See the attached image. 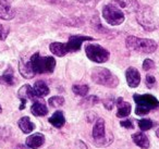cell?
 Returning a JSON list of instances; mask_svg holds the SVG:
<instances>
[{
  "label": "cell",
  "mask_w": 159,
  "mask_h": 149,
  "mask_svg": "<svg viewBox=\"0 0 159 149\" xmlns=\"http://www.w3.org/2000/svg\"><path fill=\"white\" fill-rule=\"evenodd\" d=\"M125 46L128 49L141 53H152L157 50V43L148 38H139L135 36H128L125 39Z\"/></svg>",
  "instance_id": "6da1fadb"
},
{
  "label": "cell",
  "mask_w": 159,
  "mask_h": 149,
  "mask_svg": "<svg viewBox=\"0 0 159 149\" xmlns=\"http://www.w3.org/2000/svg\"><path fill=\"white\" fill-rule=\"evenodd\" d=\"M133 99L136 103V108H135V114L136 115H145V114L149 113L152 110L159 108L158 99L152 95L135 94L133 96Z\"/></svg>",
  "instance_id": "7a4b0ae2"
},
{
  "label": "cell",
  "mask_w": 159,
  "mask_h": 149,
  "mask_svg": "<svg viewBox=\"0 0 159 149\" xmlns=\"http://www.w3.org/2000/svg\"><path fill=\"white\" fill-rule=\"evenodd\" d=\"M92 79L98 85L115 88L119 85V79L106 68H95L92 71Z\"/></svg>",
  "instance_id": "3957f363"
},
{
  "label": "cell",
  "mask_w": 159,
  "mask_h": 149,
  "mask_svg": "<svg viewBox=\"0 0 159 149\" xmlns=\"http://www.w3.org/2000/svg\"><path fill=\"white\" fill-rule=\"evenodd\" d=\"M30 62L35 74L52 73L56 68V60L53 57H40L38 52L32 56Z\"/></svg>",
  "instance_id": "277c9868"
},
{
  "label": "cell",
  "mask_w": 159,
  "mask_h": 149,
  "mask_svg": "<svg viewBox=\"0 0 159 149\" xmlns=\"http://www.w3.org/2000/svg\"><path fill=\"white\" fill-rule=\"evenodd\" d=\"M136 21L145 31L152 32L157 29L154 12L150 7H141L136 11Z\"/></svg>",
  "instance_id": "5b68a950"
},
{
  "label": "cell",
  "mask_w": 159,
  "mask_h": 149,
  "mask_svg": "<svg viewBox=\"0 0 159 149\" xmlns=\"http://www.w3.org/2000/svg\"><path fill=\"white\" fill-rule=\"evenodd\" d=\"M102 16H104L105 20L108 24L110 25H120L124 22L125 20V16H124V13L120 8L116 7V6L111 5H106L102 9Z\"/></svg>",
  "instance_id": "8992f818"
},
{
  "label": "cell",
  "mask_w": 159,
  "mask_h": 149,
  "mask_svg": "<svg viewBox=\"0 0 159 149\" xmlns=\"http://www.w3.org/2000/svg\"><path fill=\"white\" fill-rule=\"evenodd\" d=\"M85 52L86 56L89 57V60L96 63H104V62L108 61L110 53L107 49L102 47L100 45L96 44H89L85 47Z\"/></svg>",
  "instance_id": "52a82bcc"
},
{
  "label": "cell",
  "mask_w": 159,
  "mask_h": 149,
  "mask_svg": "<svg viewBox=\"0 0 159 149\" xmlns=\"http://www.w3.org/2000/svg\"><path fill=\"white\" fill-rule=\"evenodd\" d=\"M93 138L96 145L102 146L106 144V132H105V120L102 118L97 119L93 129Z\"/></svg>",
  "instance_id": "ba28073f"
},
{
  "label": "cell",
  "mask_w": 159,
  "mask_h": 149,
  "mask_svg": "<svg viewBox=\"0 0 159 149\" xmlns=\"http://www.w3.org/2000/svg\"><path fill=\"white\" fill-rule=\"evenodd\" d=\"M94 38L91 36H82V35H73L69 38L68 43H66V51L69 52H75L81 49V46L84 42L87 40H93Z\"/></svg>",
  "instance_id": "9c48e42d"
},
{
  "label": "cell",
  "mask_w": 159,
  "mask_h": 149,
  "mask_svg": "<svg viewBox=\"0 0 159 149\" xmlns=\"http://www.w3.org/2000/svg\"><path fill=\"white\" fill-rule=\"evenodd\" d=\"M18 96H19V98H20L21 102H22V105H21V107H20V110L24 109L27 100H33V101L37 100V96H36V94L34 93V89L30 85H23L22 87L19 89Z\"/></svg>",
  "instance_id": "30bf717a"
},
{
  "label": "cell",
  "mask_w": 159,
  "mask_h": 149,
  "mask_svg": "<svg viewBox=\"0 0 159 149\" xmlns=\"http://www.w3.org/2000/svg\"><path fill=\"white\" fill-rule=\"evenodd\" d=\"M125 77H126V82H128V85L132 88L137 87L139 85V83H141V74L137 71V69L132 68V66L126 69Z\"/></svg>",
  "instance_id": "8fae6325"
},
{
  "label": "cell",
  "mask_w": 159,
  "mask_h": 149,
  "mask_svg": "<svg viewBox=\"0 0 159 149\" xmlns=\"http://www.w3.org/2000/svg\"><path fill=\"white\" fill-rule=\"evenodd\" d=\"M16 16V11L7 0H0V19L10 21Z\"/></svg>",
  "instance_id": "7c38bea8"
},
{
  "label": "cell",
  "mask_w": 159,
  "mask_h": 149,
  "mask_svg": "<svg viewBox=\"0 0 159 149\" xmlns=\"http://www.w3.org/2000/svg\"><path fill=\"white\" fill-rule=\"evenodd\" d=\"M45 142V136L42 133H35L30 135L29 137L25 139V144L27 147L31 149H37L43 146Z\"/></svg>",
  "instance_id": "4fadbf2b"
},
{
  "label": "cell",
  "mask_w": 159,
  "mask_h": 149,
  "mask_svg": "<svg viewBox=\"0 0 159 149\" xmlns=\"http://www.w3.org/2000/svg\"><path fill=\"white\" fill-rule=\"evenodd\" d=\"M19 71H20L21 75L24 79H33L34 75H35L33 69H32L30 59L26 60L24 58L20 59V61H19Z\"/></svg>",
  "instance_id": "5bb4252c"
},
{
  "label": "cell",
  "mask_w": 159,
  "mask_h": 149,
  "mask_svg": "<svg viewBox=\"0 0 159 149\" xmlns=\"http://www.w3.org/2000/svg\"><path fill=\"white\" fill-rule=\"evenodd\" d=\"M116 105H117L118 111H117V116L118 118H126L128 115H130L131 113V103L124 101L122 98H118L116 100Z\"/></svg>",
  "instance_id": "9a60e30c"
},
{
  "label": "cell",
  "mask_w": 159,
  "mask_h": 149,
  "mask_svg": "<svg viewBox=\"0 0 159 149\" xmlns=\"http://www.w3.org/2000/svg\"><path fill=\"white\" fill-rule=\"evenodd\" d=\"M132 139L134 144L141 149H148L149 148V139L148 137L142 132H137V133L133 134Z\"/></svg>",
  "instance_id": "2e32d148"
},
{
  "label": "cell",
  "mask_w": 159,
  "mask_h": 149,
  "mask_svg": "<svg viewBox=\"0 0 159 149\" xmlns=\"http://www.w3.org/2000/svg\"><path fill=\"white\" fill-rule=\"evenodd\" d=\"M120 8L128 12H136L141 8L136 0H115Z\"/></svg>",
  "instance_id": "e0dca14e"
},
{
  "label": "cell",
  "mask_w": 159,
  "mask_h": 149,
  "mask_svg": "<svg viewBox=\"0 0 159 149\" xmlns=\"http://www.w3.org/2000/svg\"><path fill=\"white\" fill-rule=\"evenodd\" d=\"M16 79L14 77V72H13V69L11 66L7 69L5 71L1 76H0V84H2V85H7V86H13L16 84Z\"/></svg>",
  "instance_id": "ac0fdd59"
},
{
  "label": "cell",
  "mask_w": 159,
  "mask_h": 149,
  "mask_svg": "<svg viewBox=\"0 0 159 149\" xmlns=\"http://www.w3.org/2000/svg\"><path fill=\"white\" fill-rule=\"evenodd\" d=\"M31 112L33 115L35 116H44L48 113V109H47L46 105L42 101H34V103L31 107Z\"/></svg>",
  "instance_id": "d6986e66"
},
{
  "label": "cell",
  "mask_w": 159,
  "mask_h": 149,
  "mask_svg": "<svg viewBox=\"0 0 159 149\" xmlns=\"http://www.w3.org/2000/svg\"><path fill=\"white\" fill-rule=\"evenodd\" d=\"M18 124H19V127L21 129V131L24 134H30L35 129V124L32 122L29 116H23V118H21L20 120H19Z\"/></svg>",
  "instance_id": "ffe728a7"
},
{
  "label": "cell",
  "mask_w": 159,
  "mask_h": 149,
  "mask_svg": "<svg viewBox=\"0 0 159 149\" xmlns=\"http://www.w3.org/2000/svg\"><path fill=\"white\" fill-rule=\"evenodd\" d=\"M49 123H50L52 126L60 129L66 123V118H64V114L62 113V111H56L49 118Z\"/></svg>",
  "instance_id": "44dd1931"
},
{
  "label": "cell",
  "mask_w": 159,
  "mask_h": 149,
  "mask_svg": "<svg viewBox=\"0 0 159 149\" xmlns=\"http://www.w3.org/2000/svg\"><path fill=\"white\" fill-rule=\"evenodd\" d=\"M34 93L36 94L37 97H45L50 93L49 90V87L44 81H37L35 84H34Z\"/></svg>",
  "instance_id": "7402d4cb"
},
{
  "label": "cell",
  "mask_w": 159,
  "mask_h": 149,
  "mask_svg": "<svg viewBox=\"0 0 159 149\" xmlns=\"http://www.w3.org/2000/svg\"><path fill=\"white\" fill-rule=\"evenodd\" d=\"M50 51L57 57H63L68 53L66 48V44H62V43H51L50 46H49Z\"/></svg>",
  "instance_id": "603a6c76"
},
{
  "label": "cell",
  "mask_w": 159,
  "mask_h": 149,
  "mask_svg": "<svg viewBox=\"0 0 159 149\" xmlns=\"http://www.w3.org/2000/svg\"><path fill=\"white\" fill-rule=\"evenodd\" d=\"M98 102H99V98H98V97L89 96L83 99V100L80 102V105L82 106L83 108H85V109H87V108H91V107H93V106L97 105Z\"/></svg>",
  "instance_id": "cb8c5ba5"
},
{
  "label": "cell",
  "mask_w": 159,
  "mask_h": 149,
  "mask_svg": "<svg viewBox=\"0 0 159 149\" xmlns=\"http://www.w3.org/2000/svg\"><path fill=\"white\" fill-rule=\"evenodd\" d=\"M72 90L75 95L77 96H82L85 97L89 92V85H85V84H82V85H73Z\"/></svg>",
  "instance_id": "d4e9b609"
},
{
  "label": "cell",
  "mask_w": 159,
  "mask_h": 149,
  "mask_svg": "<svg viewBox=\"0 0 159 149\" xmlns=\"http://www.w3.org/2000/svg\"><path fill=\"white\" fill-rule=\"evenodd\" d=\"M48 103L53 108H59V107H61V106H63L64 98L61 96H53L48 100Z\"/></svg>",
  "instance_id": "484cf974"
},
{
  "label": "cell",
  "mask_w": 159,
  "mask_h": 149,
  "mask_svg": "<svg viewBox=\"0 0 159 149\" xmlns=\"http://www.w3.org/2000/svg\"><path fill=\"white\" fill-rule=\"evenodd\" d=\"M152 125H154V123L149 119H142V120L139 121V126L141 129V131H148V129H152Z\"/></svg>",
  "instance_id": "4316f807"
},
{
  "label": "cell",
  "mask_w": 159,
  "mask_h": 149,
  "mask_svg": "<svg viewBox=\"0 0 159 149\" xmlns=\"http://www.w3.org/2000/svg\"><path fill=\"white\" fill-rule=\"evenodd\" d=\"M155 68V63L152 59H146L143 62V70L144 71H149Z\"/></svg>",
  "instance_id": "83f0119b"
},
{
  "label": "cell",
  "mask_w": 159,
  "mask_h": 149,
  "mask_svg": "<svg viewBox=\"0 0 159 149\" xmlns=\"http://www.w3.org/2000/svg\"><path fill=\"white\" fill-rule=\"evenodd\" d=\"M155 83H156V79H155L152 75H150V74L146 75V85H147V87L152 88V86L155 85Z\"/></svg>",
  "instance_id": "f1b7e54d"
},
{
  "label": "cell",
  "mask_w": 159,
  "mask_h": 149,
  "mask_svg": "<svg viewBox=\"0 0 159 149\" xmlns=\"http://www.w3.org/2000/svg\"><path fill=\"white\" fill-rule=\"evenodd\" d=\"M8 34H9V31L6 29L2 25L0 24V40H5L7 38Z\"/></svg>",
  "instance_id": "f546056e"
},
{
  "label": "cell",
  "mask_w": 159,
  "mask_h": 149,
  "mask_svg": "<svg viewBox=\"0 0 159 149\" xmlns=\"http://www.w3.org/2000/svg\"><path fill=\"white\" fill-rule=\"evenodd\" d=\"M115 105H116V100H113V99H107V100H104V106L108 110H112V108Z\"/></svg>",
  "instance_id": "4dcf8cb0"
},
{
  "label": "cell",
  "mask_w": 159,
  "mask_h": 149,
  "mask_svg": "<svg viewBox=\"0 0 159 149\" xmlns=\"http://www.w3.org/2000/svg\"><path fill=\"white\" fill-rule=\"evenodd\" d=\"M120 125L123 127H125V129H133V122L130 120V119H128V120H123L120 122Z\"/></svg>",
  "instance_id": "1f68e13d"
},
{
  "label": "cell",
  "mask_w": 159,
  "mask_h": 149,
  "mask_svg": "<svg viewBox=\"0 0 159 149\" xmlns=\"http://www.w3.org/2000/svg\"><path fill=\"white\" fill-rule=\"evenodd\" d=\"M156 135H157V137H159V129H157V132H156Z\"/></svg>",
  "instance_id": "d6a6232c"
},
{
  "label": "cell",
  "mask_w": 159,
  "mask_h": 149,
  "mask_svg": "<svg viewBox=\"0 0 159 149\" xmlns=\"http://www.w3.org/2000/svg\"><path fill=\"white\" fill-rule=\"evenodd\" d=\"M1 111H2V109H1V106H0V113H1Z\"/></svg>",
  "instance_id": "836d02e7"
}]
</instances>
